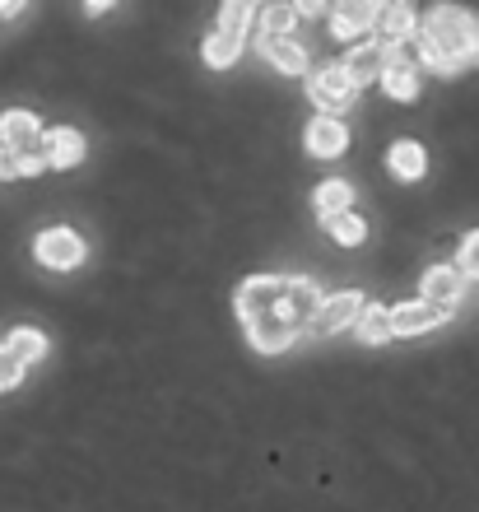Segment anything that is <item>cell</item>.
Returning <instances> with one entry per match:
<instances>
[{"mask_svg": "<svg viewBox=\"0 0 479 512\" xmlns=\"http://www.w3.org/2000/svg\"><path fill=\"white\" fill-rule=\"evenodd\" d=\"M5 350L19 359V364H42V354H47V336L33 331V326H14L10 336H5Z\"/></svg>", "mask_w": 479, "mask_h": 512, "instance_id": "17", "label": "cell"}, {"mask_svg": "<svg viewBox=\"0 0 479 512\" xmlns=\"http://www.w3.org/2000/svg\"><path fill=\"white\" fill-rule=\"evenodd\" d=\"M345 149H349V131L340 117H312V122H307V154L335 159V154H345Z\"/></svg>", "mask_w": 479, "mask_h": 512, "instance_id": "12", "label": "cell"}, {"mask_svg": "<svg viewBox=\"0 0 479 512\" xmlns=\"http://www.w3.org/2000/svg\"><path fill=\"white\" fill-rule=\"evenodd\" d=\"M19 10H24L19 0H0V14H19Z\"/></svg>", "mask_w": 479, "mask_h": 512, "instance_id": "27", "label": "cell"}, {"mask_svg": "<svg viewBox=\"0 0 479 512\" xmlns=\"http://www.w3.org/2000/svg\"><path fill=\"white\" fill-rule=\"evenodd\" d=\"M349 201H354V187L349 182H321V191H317V215L321 219H340V215H349Z\"/></svg>", "mask_w": 479, "mask_h": 512, "instance_id": "19", "label": "cell"}, {"mask_svg": "<svg viewBox=\"0 0 479 512\" xmlns=\"http://www.w3.org/2000/svg\"><path fill=\"white\" fill-rule=\"evenodd\" d=\"M368 28H377V5H363V0H354V5H340V10L331 14V33L340 42L363 38Z\"/></svg>", "mask_w": 479, "mask_h": 512, "instance_id": "13", "label": "cell"}, {"mask_svg": "<svg viewBox=\"0 0 479 512\" xmlns=\"http://www.w3.org/2000/svg\"><path fill=\"white\" fill-rule=\"evenodd\" d=\"M256 47H261V56H266L275 70H284V75H303V70H307L303 42H293V38H261Z\"/></svg>", "mask_w": 479, "mask_h": 512, "instance_id": "14", "label": "cell"}, {"mask_svg": "<svg viewBox=\"0 0 479 512\" xmlns=\"http://www.w3.org/2000/svg\"><path fill=\"white\" fill-rule=\"evenodd\" d=\"M19 378H24V364H19L10 350H0V391H14Z\"/></svg>", "mask_w": 479, "mask_h": 512, "instance_id": "24", "label": "cell"}, {"mask_svg": "<svg viewBox=\"0 0 479 512\" xmlns=\"http://www.w3.org/2000/svg\"><path fill=\"white\" fill-rule=\"evenodd\" d=\"M0 145H5V154H38L42 149V126L33 112L14 108L0 117Z\"/></svg>", "mask_w": 479, "mask_h": 512, "instance_id": "8", "label": "cell"}, {"mask_svg": "<svg viewBox=\"0 0 479 512\" xmlns=\"http://www.w3.org/2000/svg\"><path fill=\"white\" fill-rule=\"evenodd\" d=\"M252 19H256V5L233 0V5H224V10H219V33H224V38H233V42H242V33L252 28Z\"/></svg>", "mask_w": 479, "mask_h": 512, "instance_id": "20", "label": "cell"}, {"mask_svg": "<svg viewBox=\"0 0 479 512\" xmlns=\"http://www.w3.org/2000/svg\"><path fill=\"white\" fill-rule=\"evenodd\" d=\"M33 256H38L47 270H75L84 261V238L75 229H47L33 243Z\"/></svg>", "mask_w": 479, "mask_h": 512, "instance_id": "4", "label": "cell"}, {"mask_svg": "<svg viewBox=\"0 0 479 512\" xmlns=\"http://www.w3.org/2000/svg\"><path fill=\"white\" fill-rule=\"evenodd\" d=\"M442 322H447V312L424 303V298L391 308V331H396V336H424V331H433V326H442Z\"/></svg>", "mask_w": 479, "mask_h": 512, "instance_id": "10", "label": "cell"}, {"mask_svg": "<svg viewBox=\"0 0 479 512\" xmlns=\"http://www.w3.org/2000/svg\"><path fill=\"white\" fill-rule=\"evenodd\" d=\"M354 331H359L363 345H386V340L396 336V331H391V308H377V303H368Z\"/></svg>", "mask_w": 479, "mask_h": 512, "instance_id": "18", "label": "cell"}, {"mask_svg": "<svg viewBox=\"0 0 479 512\" xmlns=\"http://www.w3.org/2000/svg\"><path fill=\"white\" fill-rule=\"evenodd\" d=\"M5 177H14V168H10V154L0 149V182H5Z\"/></svg>", "mask_w": 479, "mask_h": 512, "instance_id": "26", "label": "cell"}, {"mask_svg": "<svg viewBox=\"0 0 479 512\" xmlns=\"http://www.w3.org/2000/svg\"><path fill=\"white\" fill-rule=\"evenodd\" d=\"M414 28H419V19H414L410 5H382V10H377V33H382V42H391V47L414 42Z\"/></svg>", "mask_w": 479, "mask_h": 512, "instance_id": "15", "label": "cell"}, {"mask_svg": "<svg viewBox=\"0 0 479 512\" xmlns=\"http://www.w3.org/2000/svg\"><path fill=\"white\" fill-rule=\"evenodd\" d=\"M456 266L466 270V280H470V275H479V229L470 233L466 243H461V256H456Z\"/></svg>", "mask_w": 479, "mask_h": 512, "instance_id": "25", "label": "cell"}, {"mask_svg": "<svg viewBox=\"0 0 479 512\" xmlns=\"http://www.w3.org/2000/svg\"><path fill=\"white\" fill-rule=\"evenodd\" d=\"M382 89L396 98V103H410V98H419V56H414L410 42L391 47V61H386Z\"/></svg>", "mask_w": 479, "mask_h": 512, "instance_id": "5", "label": "cell"}, {"mask_svg": "<svg viewBox=\"0 0 479 512\" xmlns=\"http://www.w3.org/2000/svg\"><path fill=\"white\" fill-rule=\"evenodd\" d=\"M326 233H331L335 243H345V247H359L363 238H368V224H363L359 215H340V219H326Z\"/></svg>", "mask_w": 479, "mask_h": 512, "instance_id": "23", "label": "cell"}, {"mask_svg": "<svg viewBox=\"0 0 479 512\" xmlns=\"http://www.w3.org/2000/svg\"><path fill=\"white\" fill-rule=\"evenodd\" d=\"M363 308H368V303H363V294H354V289L321 298V312H317V322H312V331H317V336H340L345 326H359Z\"/></svg>", "mask_w": 479, "mask_h": 512, "instance_id": "6", "label": "cell"}, {"mask_svg": "<svg viewBox=\"0 0 479 512\" xmlns=\"http://www.w3.org/2000/svg\"><path fill=\"white\" fill-rule=\"evenodd\" d=\"M238 52H242V42L224 38V33H210V38H205V47H200L205 66H214V70H228L233 61H238Z\"/></svg>", "mask_w": 479, "mask_h": 512, "instance_id": "21", "label": "cell"}, {"mask_svg": "<svg viewBox=\"0 0 479 512\" xmlns=\"http://www.w3.org/2000/svg\"><path fill=\"white\" fill-rule=\"evenodd\" d=\"M414 52L438 75H461L479 61V19L470 10H456V5L428 10V19L419 24V38H414Z\"/></svg>", "mask_w": 479, "mask_h": 512, "instance_id": "2", "label": "cell"}, {"mask_svg": "<svg viewBox=\"0 0 479 512\" xmlns=\"http://www.w3.org/2000/svg\"><path fill=\"white\" fill-rule=\"evenodd\" d=\"M461 294H466V270L461 266H433L424 270V303H433V308L452 312L456 303H461Z\"/></svg>", "mask_w": 479, "mask_h": 512, "instance_id": "9", "label": "cell"}, {"mask_svg": "<svg viewBox=\"0 0 479 512\" xmlns=\"http://www.w3.org/2000/svg\"><path fill=\"white\" fill-rule=\"evenodd\" d=\"M293 24H298V5H266L261 10V38H289Z\"/></svg>", "mask_w": 479, "mask_h": 512, "instance_id": "22", "label": "cell"}, {"mask_svg": "<svg viewBox=\"0 0 479 512\" xmlns=\"http://www.w3.org/2000/svg\"><path fill=\"white\" fill-rule=\"evenodd\" d=\"M386 61H391V42H354V52H349L340 66H345L349 80L363 89V84H382Z\"/></svg>", "mask_w": 479, "mask_h": 512, "instance_id": "7", "label": "cell"}, {"mask_svg": "<svg viewBox=\"0 0 479 512\" xmlns=\"http://www.w3.org/2000/svg\"><path fill=\"white\" fill-rule=\"evenodd\" d=\"M233 303H238V322L252 340V350L261 354L289 350L303 331H312L321 312L317 284L298 280V275H247Z\"/></svg>", "mask_w": 479, "mask_h": 512, "instance_id": "1", "label": "cell"}, {"mask_svg": "<svg viewBox=\"0 0 479 512\" xmlns=\"http://www.w3.org/2000/svg\"><path fill=\"white\" fill-rule=\"evenodd\" d=\"M42 154H47V168H75L84 159V135L75 126H52L42 131Z\"/></svg>", "mask_w": 479, "mask_h": 512, "instance_id": "11", "label": "cell"}, {"mask_svg": "<svg viewBox=\"0 0 479 512\" xmlns=\"http://www.w3.org/2000/svg\"><path fill=\"white\" fill-rule=\"evenodd\" d=\"M386 168L400 177V182H414V177H424L428 159H424V145H414V140H396L391 154H386Z\"/></svg>", "mask_w": 479, "mask_h": 512, "instance_id": "16", "label": "cell"}, {"mask_svg": "<svg viewBox=\"0 0 479 512\" xmlns=\"http://www.w3.org/2000/svg\"><path fill=\"white\" fill-rule=\"evenodd\" d=\"M307 98L321 108V117H340V112L354 108L359 98V84L349 80L345 66H321L312 80H307Z\"/></svg>", "mask_w": 479, "mask_h": 512, "instance_id": "3", "label": "cell"}]
</instances>
